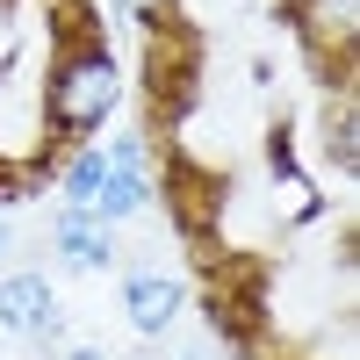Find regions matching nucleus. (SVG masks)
<instances>
[{
    "label": "nucleus",
    "mask_w": 360,
    "mask_h": 360,
    "mask_svg": "<svg viewBox=\"0 0 360 360\" xmlns=\"http://www.w3.org/2000/svg\"><path fill=\"white\" fill-rule=\"evenodd\" d=\"M123 108V58L101 37H72L44 72V130L51 144H86Z\"/></svg>",
    "instance_id": "1"
},
{
    "label": "nucleus",
    "mask_w": 360,
    "mask_h": 360,
    "mask_svg": "<svg viewBox=\"0 0 360 360\" xmlns=\"http://www.w3.org/2000/svg\"><path fill=\"white\" fill-rule=\"evenodd\" d=\"M180 310H188V281L166 274V266H130L123 274V317H130V332L137 339H166Z\"/></svg>",
    "instance_id": "2"
},
{
    "label": "nucleus",
    "mask_w": 360,
    "mask_h": 360,
    "mask_svg": "<svg viewBox=\"0 0 360 360\" xmlns=\"http://www.w3.org/2000/svg\"><path fill=\"white\" fill-rule=\"evenodd\" d=\"M51 252L65 259L72 274H101V266H115V231L94 217V209L58 202V217H51Z\"/></svg>",
    "instance_id": "3"
},
{
    "label": "nucleus",
    "mask_w": 360,
    "mask_h": 360,
    "mask_svg": "<svg viewBox=\"0 0 360 360\" xmlns=\"http://www.w3.org/2000/svg\"><path fill=\"white\" fill-rule=\"evenodd\" d=\"M295 22H303V44L339 72L360 37V0H295Z\"/></svg>",
    "instance_id": "4"
},
{
    "label": "nucleus",
    "mask_w": 360,
    "mask_h": 360,
    "mask_svg": "<svg viewBox=\"0 0 360 360\" xmlns=\"http://www.w3.org/2000/svg\"><path fill=\"white\" fill-rule=\"evenodd\" d=\"M51 310H58L51 274H37V266H8V274H0V332L8 339H29Z\"/></svg>",
    "instance_id": "5"
},
{
    "label": "nucleus",
    "mask_w": 360,
    "mask_h": 360,
    "mask_svg": "<svg viewBox=\"0 0 360 360\" xmlns=\"http://www.w3.org/2000/svg\"><path fill=\"white\" fill-rule=\"evenodd\" d=\"M94 217L108 224V231H123V224H137L144 209H152V166H108V180L94 188Z\"/></svg>",
    "instance_id": "6"
},
{
    "label": "nucleus",
    "mask_w": 360,
    "mask_h": 360,
    "mask_svg": "<svg viewBox=\"0 0 360 360\" xmlns=\"http://www.w3.org/2000/svg\"><path fill=\"white\" fill-rule=\"evenodd\" d=\"M324 159H332L339 173H360V101L346 94H332V108H324Z\"/></svg>",
    "instance_id": "7"
},
{
    "label": "nucleus",
    "mask_w": 360,
    "mask_h": 360,
    "mask_svg": "<svg viewBox=\"0 0 360 360\" xmlns=\"http://www.w3.org/2000/svg\"><path fill=\"white\" fill-rule=\"evenodd\" d=\"M101 180H108V159H101V144H65V159H58V202L86 209Z\"/></svg>",
    "instance_id": "8"
},
{
    "label": "nucleus",
    "mask_w": 360,
    "mask_h": 360,
    "mask_svg": "<svg viewBox=\"0 0 360 360\" xmlns=\"http://www.w3.org/2000/svg\"><path fill=\"white\" fill-rule=\"evenodd\" d=\"M101 159H108V166H152V137H144V130H123L115 144H101Z\"/></svg>",
    "instance_id": "9"
},
{
    "label": "nucleus",
    "mask_w": 360,
    "mask_h": 360,
    "mask_svg": "<svg viewBox=\"0 0 360 360\" xmlns=\"http://www.w3.org/2000/svg\"><path fill=\"white\" fill-rule=\"evenodd\" d=\"M123 15H137V22H166L173 0H123Z\"/></svg>",
    "instance_id": "10"
},
{
    "label": "nucleus",
    "mask_w": 360,
    "mask_h": 360,
    "mask_svg": "<svg viewBox=\"0 0 360 360\" xmlns=\"http://www.w3.org/2000/svg\"><path fill=\"white\" fill-rule=\"evenodd\" d=\"M15 259V217H0V266Z\"/></svg>",
    "instance_id": "11"
},
{
    "label": "nucleus",
    "mask_w": 360,
    "mask_h": 360,
    "mask_svg": "<svg viewBox=\"0 0 360 360\" xmlns=\"http://www.w3.org/2000/svg\"><path fill=\"white\" fill-rule=\"evenodd\" d=\"M58 360H108V353H101V346H65Z\"/></svg>",
    "instance_id": "12"
},
{
    "label": "nucleus",
    "mask_w": 360,
    "mask_h": 360,
    "mask_svg": "<svg viewBox=\"0 0 360 360\" xmlns=\"http://www.w3.org/2000/svg\"><path fill=\"white\" fill-rule=\"evenodd\" d=\"M0 8H8V0H0Z\"/></svg>",
    "instance_id": "13"
}]
</instances>
